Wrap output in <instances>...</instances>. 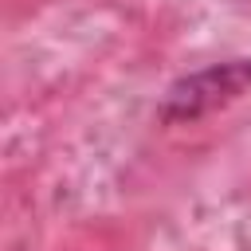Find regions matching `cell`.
<instances>
[{
	"label": "cell",
	"mask_w": 251,
	"mask_h": 251,
	"mask_svg": "<svg viewBox=\"0 0 251 251\" xmlns=\"http://www.w3.org/2000/svg\"><path fill=\"white\" fill-rule=\"evenodd\" d=\"M251 90V59H227V63H212L204 71H192L184 78H176L165 90L161 102V122L180 126V122H196L208 118L224 106H231L235 98H243Z\"/></svg>",
	"instance_id": "1"
}]
</instances>
